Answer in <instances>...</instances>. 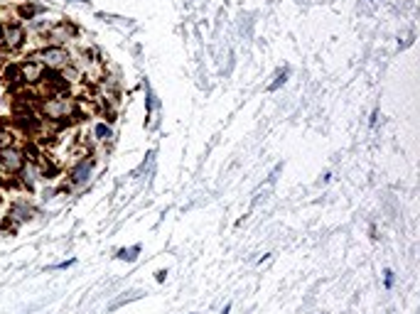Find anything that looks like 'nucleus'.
Wrapping results in <instances>:
<instances>
[{"mask_svg": "<svg viewBox=\"0 0 420 314\" xmlns=\"http://www.w3.org/2000/svg\"><path fill=\"white\" fill-rule=\"evenodd\" d=\"M138 253H140V245H133V248H121V250H118V253H115V258L118 260H128V263H133L135 258H138Z\"/></svg>", "mask_w": 420, "mask_h": 314, "instance_id": "nucleus-10", "label": "nucleus"}, {"mask_svg": "<svg viewBox=\"0 0 420 314\" xmlns=\"http://www.w3.org/2000/svg\"><path fill=\"white\" fill-rule=\"evenodd\" d=\"M379 123V108H374V113H371V120H369V125L374 128V125Z\"/></svg>", "mask_w": 420, "mask_h": 314, "instance_id": "nucleus-15", "label": "nucleus"}, {"mask_svg": "<svg viewBox=\"0 0 420 314\" xmlns=\"http://www.w3.org/2000/svg\"><path fill=\"white\" fill-rule=\"evenodd\" d=\"M42 13H44V8H42V5L32 3V0H20V5H18V10H15V20H20V22H30V20L39 18Z\"/></svg>", "mask_w": 420, "mask_h": 314, "instance_id": "nucleus-9", "label": "nucleus"}, {"mask_svg": "<svg viewBox=\"0 0 420 314\" xmlns=\"http://www.w3.org/2000/svg\"><path fill=\"white\" fill-rule=\"evenodd\" d=\"M76 263V258H69V260H64V263H57V265H52V270H67V268H72Z\"/></svg>", "mask_w": 420, "mask_h": 314, "instance_id": "nucleus-14", "label": "nucleus"}, {"mask_svg": "<svg viewBox=\"0 0 420 314\" xmlns=\"http://www.w3.org/2000/svg\"><path fill=\"white\" fill-rule=\"evenodd\" d=\"M3 3H13V0H3Z\"/></svg>", "mask_w": 420, "mask_h": 314, "instance_id": "nucleus-18", "label": "nucleus"}, {"mask_svg": "<svg viewBox=\"0 0 420 314\" xmlns=\"http://www.w3.org/2000/svg\"><path fill=\"white\" fill-rule=\"evenodd\" d=\"M165 275H167V273H165V270H160V273H155V280H157V282H162V280H165Z\"/></svg>", "mask_w": 420, "mask_h": 314, "instance_id": "nucleus-16", "label": "nucleus"}, {"mask_svg": "<svg viewBox=\"0 0 420 314\" xmlns=\"http://www.w3.org/2000/svg\"><path fill=\"white\" fill-rule=\"evenodd\" d=\"M72 49L69 47H37L35 52H30L25 59L37 61L44 69H67L72 64Z\"/></svg>", "mask_w": 420, "mask_h": 314, "instance_id": "nucleus-2", "label": "nucleus"}, {"mask_svg": "<svg viewBox=\"0 0 420 314\" xmlns=\"http://www.w3.org/2000/svg\"><path fill=\"white\" fill-rule=\"evenodd\" d=\"M393 282H396L393 270H386V273H383V285H386V290H391V287H393Z\"/></svg>", "mask_w": 420, "mask_h": 314, "instance_id": "nucleus-13", "label": "nucleus"}, {"mask_svg": "<svg viewBox=\"0 0 420 314\" xmlns=\"http://www.w3.org/2000/svg\"><path fill=\"white\" fill-rule=\"evenodd\" d=\"M285 81H287V72H280V74L275 76V81L270 84V91H278V89H280V86H283Z\"/></svg>", "mask_w": 420, "mask_h": 314, "instance_id": "nucleus-12", "label": "nucleus"}, {"mask_svg": "<svg viewBox=\"0 0 420 314\" xmlns=\"http://www.w3.org/2000/svg\"><path fill=\"white\" fill-rule=\"evenodd\" d=\"M229 312H231V304H224V309H221L219 314H229Z\"/></svg>", "mask_w": 420, "mask_h": 314, "instance_id": "nucleus-17", "label": "nucleus"}, {"mask_svg": "<svg viewBox=\"0 0 420 314\" xmlns=\"http://www.w3.org/2000/svg\"><path fill=\"white\" fill-rule=\"evenodd\" d=\"M39 39V47H69L74 39H79V30L72 25V22H64V20H57Z\"/></svg>", "mask_w": 420, "mask_h": 314, "instance_id": "nucleus-4", "label": "nucleus"}, {"mask_svg": "<svg viewBox=\"0 0 420 314\" xmlns=\"http://www.w3.org/2000/svg\"><path fill=\"white\" fill-rule=\"evenodd\" d=\"M35 216V209L27 204V202H22V199H18V202H13V206H10V211H8V221H13L15 226H20V223H27L30 219Z\"/></svg>", "mask_w": 420, "mask_h": 314, "instance_id": "nucleus-8", "label": "nucleus"}, {"mask_svg": "<svg viewBox=\"0 0 420 314\" xmlns=\"http://www.w3.org/2000/svg\"><path fill=\"white\" fill-rule=\"evenodd\" d=\"M37 111L42 115V120L49 123H69L74 118H79V103L74 96H47L39 98Z\"/></svg>", "mask_w": 420, "mask_h": 314, "instance_id": "nucleus-1", "label": "nucleus"}, {"mask_svg": "<svg viewBox=\"0 0 420 314\" xmlns=\"http://www.w3.org/2000/svg\"><path fill=\"white\" fill-rule=\"evenodd\" d=\"M27 165V155L22 150V145H5L0 148V174H3V179H15L20 174V169Z\"/></svg>", "mask_w": 420, "mask_h": 314, "instance_id": "nucleus-5", "label": "nucleus"}, {"mask_svg": "<svg viewBox=\"0 0 420 314\" xmlns=\"http://www.w3.org/2000/svg\"><path fill=\"white\" fill-rule=\"evenodd\" d=\"M27 42H30V35L20 20L3 22V47H0V54H20L27 47Z\"/></svg>", "mask_w": 420, "mask_h": 314, "instance_id": "nucleus-3", "label": "nucleus"}, {"mask_svg": "<svg viewBox=\"0 0 420 314\" xmlns=\"http://www.w3.org/2000/svg\"><path fill=\"white\" fill-rule=\"evenodd\" d=\"M42 169H39V165L37 162H27L22 169H20V174L15 177V182L22 186V189H27V192H35L37 186L42 184Z\"/></svg>", "mask_w": 420, "mask_h": 314, "instance_id": "nucleus-6", "label": "nucleus"}, {"mask_svg": "<svg viewBox=\"0 0 420 314\" xmlns=\"http://www.w3.org/2000/svg\"><path fill=\"white\" fill-rule=\"evenodd\" d=\"M91 167H94V160H86V157L76 160V162L69 167V172H67L69 184H72V186H81V184H86V182H89V177H91Z\"/></svg>", "mask_w": 420, "mask_h": 314, "instance_id": "nucleus-7", "label": "nucleus"}, {"mask_svg": "<svg viewBox=\"0 0 420 314\" xmlns=\"http://www.w3.org/2000/svg\"><path fill=\"white\" fill-rule=\"evenodd\" d=\"M94 135H96V140H108V138H111V130L106 128V123H98Z\"/></svg>", "mask_w": 420, "mask_h": 314, "instance_id": "nucleus-11", "label": "nucleus"}]
</instances>
